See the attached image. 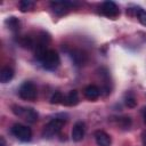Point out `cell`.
<instances>
[{
	"label": "cell",
	"mask_w": 146,
	"mask_h": 146,
	"mask_svg": "<svg viewBox=\"0 0 146 146\" xmlns=\"http://www.w3.org/2000/svg\"><path fill=\"white\" fill-rule=\"evenodd\" d=\"M63 125H64V120L63 119H52L50 122H48L43 127L42 136L47 139H50L62 130Z\"/></svg>",
	"instance_id": "1"
},
{
	"label": "cell",
	"mask_w": 146,
	"mask_h": 146,
	"mask_svg": "<svg viewBox=\"0 0 146 146\" xmlns=\"http://www.w3.org/2000/svg\"><path fill=\"white\" fill-rule=\"evenodd\" d=\"M72 6H74V3L70 2V1H52V2H50V7L52 8L54 13L58 16H63V15L67 14Z\"/></svg>",
	"instance_id": "7"
},
{
	"label": "cell",
	"mask_w": 146,
	"mask_h": 146,
	"mask_svg": "<svg viewBox=\"0 0 146 146\" xmlns=\"http://www.w3.org/2000/svg\"><path fill=\"white\" fill-rule=\"evenodd\" d=\"M18 95L24 100H34L36 98L38 90H36V87L34 86V83H32L30 81H26L19 87Z\"/></svg>",
	"instance_id": "3"
},
{
	"label": "cell",
	"mask_w": 146,
	"mask_h": 146,
	"mask_svg": "<svg viewBox=\"0 0 146 146\" xmlns=\"http://www.w3.org/2000/svg\"><path fill=\"white\" fill-rule=\"evenodd\" d=\"M71 136H72V140L73 141H76V143L81 141L83 139V137H84V123L81 122V121L76 122L73 125Z\"/></svg>",
	"instance_id": "8"
},
{
	"label": "cell",
	"mask_w": 146,
	"mask_h": 146,
	"mask_svg": "<svg viewBox=\"0 0 146 146\" xmlns=\"http://www.w3.org/2000/svg\"><path fill=\"white\" fill-rule=\"evenodd\" d=\"M13 113L17 116H21L30 123H34L38 120V113L31 107H22L18 105H13Z\"/></svg>",
	"instance_id": "2"
},
{
	"label": "cell",
	"mask_w": 146,
	"mask_h": 146,
	"mask_svg": "<svg viewBox=\"0 0 146 146\" xmlns=\"http://www.w3.org/2000/svg\"><path fill=\"white\" fill-rule=\"evenodd\" d=\"M18 6H19V10L22 13H26V11H30V10L33 9L34 2L31 1V0H21Z\"/></svg>",
	"instance_id": "14"
},
{
	"label": "cell",
	"mask_w": 146,
	"mask_h": 146,
	"mask_svg": "<svg viewBox=\"0 0 146 146\" xmlns=\"http://www.w3.org/2000/svg\"><path fill=\"white\" fill-rule=\"evenodd\" d=\"M64 100H65L64 103H65L67 106H75V105L79 103V95H78V91H76V90H71Z\"/></svg>",
	"instance_id": "12"
},
{
	"label": "cell",
	"mask_w": 146,
	"mask_h": 146,
	"mask_svg": "<svg viewBox=\"0 0 146 146\" xmlns=\"http://www.w3.org/2000/svg\"><path fill=\"white\" fill-rule=\"evenodd\" d=\"M14 78V71L10 67H3L0 72V82L7 83Z\"/></svg>",
	"instance_id": "11"
},
{
	"label": "cell",
	"mask_w": 146,
	"mask_h": 146,
	"mask_svg": "<svg viewBox=\"0 0 146 146\" xmlns=\"http://www.w3.org/2000/svg\"><path fill=\"white\" fill-rule=\"evenodd\" d=\"M141 143L144 146H146V130H144L141 132Z\"/></svg>",
	"instance_id": "20"
},
{
	"label": "cell",
	"mask_w": 146,
	"mask_h": 146,
	"mask_svg": "<svg viewBox=\"0 0 146 146\" xmlns=\"http://www.w3.org/2000/svg\"><path fill=\"white\" fill-rule=\"evenodd\" d=\"M124 104H125L128 107L133 108V107H136V105H137V100H136V98H135L133 95L129 94V95H127L125 98H124Z\"/></svg>",
	"instance_id": "18"
},
{
	"label": "cell",
	"mask_w": 146,
	"mask_h": 146,
	"mask_svg": "<svg viewBox=\"0 0 146 146\" xmlns=\"http://www.w3.org/2000/svg\"><path fill=\"white\" fill-rule=\"evenodd\" d=\"M19 44L22 46V47H24V48H29V49H32V48H34L35 47V44H34V41L30 38V36H27V35H24V36H22L21 39H19Z\"/></svg>",
	"instance_id": "15"
},
{
	"label": "cell",
	"mask_w": 146,
	"mask_h": 146,
	"mask_svg": "<svg viewBox=\"0 0 146 146\" xmlns=\"http://www.w3.org/2000/svg\"><path fill=\"white\" fill-rule=\"evenodd\" d=\"M99 95H100V90H99V88H98L97 86H95V84H90V86L86 87V89H84V96H86V98H88L89 100H95V99H97V98L99 97Z\"/></svg>",
	"instance_id": "10"
},
{
	"label": "cell",
	"mask_w": 146,
	"mask_h": 146,
	"mask_svg": "<svg viewBox=\"0 0 146 146\" xmlns=\"http://www.w3.org/2000/svg\"><path fill=\"white\" fill-rule=\"evenodd\" d=\"M64 96H63V94L60 92V91H56L52 96H51V98H50V103L51 104H62V103H64Z\"/></svg>",
	"instance_id": "17"
},
{
	"label": "cell",
	"mask_w": 146,
	"mask_h": 146,
	"mask_svg": "<svg viewBox=\"0 0 146 146\" xmlns=\"http://www.w3.org/2000/svg\"><path fill=\"white\" fill-rule=\"evenodd\" d=\"M60 63V59H59V56L58 54L52 50V49H49L46 55L43 56V58L41 59V64L42 66L46 68V70H55L58 67Z\"/></svg>",
	"instance_id": "4"
},
{
	"label": "cell",
	"mask_w": 146,
	"mask_h": 146,
	"mask_svg": "<svg viewBox=\"0 0 146 146\" xmlns=\"http://www.w3.org/2000/svg\"><path fill=\"white\" fill-rule=\"evenodd\" d=\"M144 122L146 123V107L144 108Z\"/></svg>",
	"instance_id": "22"
},
{
	"label": "cell",
	"mask_w": 146,
	"mask_h": 146,
	"mask_svg": "<svg viewBox=\"0 0 146 146\" xmlns=\"http://www.w3.org/2000/svg\"><path fill=\"white\" fill-rule=\"evenodd\" d=\"M137 17H138L139 22H140L144 26H146V11L140 8L139 11H138V14H137Z\"/></svg>",
	"instance_id": "19"
},
{
	"label": "cell",
	"mask_w": 146,
	"mask_h": 146,
	"mask_svg": "<svg viewBox=\"0 0 146 146\" xmlns=\"http://www.w3.org/2000/svg\"><path fill=\"white\" fill-rule=\"evenodd\" d=\"M0 146H6V141L3 137H0Z\"/></svg>",
	"instance_id": "21"
},
{
	"label": "cell",
	"mask_w": 146,
	"mask_h": 146,
	"mask_svg": "<svg viewBox=\"0 0 146 146\" xmlns=\"http://www.w3.org/2000/svg\"><path fill=\"white\" fill-rule=\"evenodd\" d=\"M102 13L108 18H116L120 15V9L117 5L113 1H105L102 5Z\"/></svg>",
	"instance_id": "6"
},
{
	"label": "cell",
	"mask_w": 146,
	"mask_h": 146,
	"mask_svg": "<svg viewBox=\"0 0 146 146\" xmlns=\"http://www.w3.org/2000/svg\"><path fill=\"white\" fill-rule=\"evenodd\" d=\"M95 139H96V143L98 146H111V144H112L111 136L107 135L103 130H97L95 132Z\"/></svg>",
	"instance_id": "9"
},
{
	"label": "cell",
	"mask_w": 146,
	"mask_h": 146,
	"mask_svg": "<svg viewBox=\"0 0 146 146\" xmlns=\"http://www.w3.org/2000/svg\"><path fill=\"white\" fill-rule=\"evenodd\" d=\"M11 133L21 141H29L32 137V131L26 125H23L21 123H16L11 128Z\"/></svg>",
	"instance_id": "5"
},
{
	"label": "cell",
	"mask_w": 146,
	"mask_h": 146,
	"mask_svg": "<svg viewBox=\"0 0 146 146\" xmlns=\"http://www.w3.org/2000/svg\"><path fill=\"white\" fill-rule=\"evenodd\" d=\"M71 57H72L73 62H74L76 65H82V64L86 62V59H87V56H86L82 51H80V50H74V51H72Z\"/></svg>",
	"instance_id": "13"
},
{
	"label": "cell",
	"mask_w": 146,
	"mask_h": 146,
	"mask_svg": "<svg viewBox=\"0 0 146 146\" xmlns=\"http://www.w3.org/2000/svg\"><path fill=\"white\" fill-rule=\"evenodd\" d=\"M6 24L8 25V27L11 30V31H16L19 29V21L16 18V17H9L7 21H6Z\"/></svg>",
	"instance_id": "16"
}]
</instances>
